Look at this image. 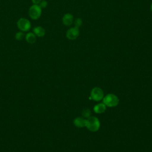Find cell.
<instances>
[{
  "instance_id": "1",
  "label": "cell",
  "mask_w": 152,
  "mask_h": 152,
  "mask_svg": "<svg viewBox=\"0 0 152 152\" xmlns=\"http://www.w3.org/2000/svg\"><path fill=\"white\" fill-rule=\"evenodd\" d=\"M100 121L99 119L95 116H90L86 121V126L90 131H97L100 128Z\"/></svg>"
},
{
  "instance_id": "2",
  "label": "cell",
  "mask_w": 152,
  "mask_h": 152,
  "mask_svg": "<svg viewBox=\"0 0 152 152\" xmlns=\"http://www.w3.org/2000/svg\"><path fill=\"white\" fill-rule=\"evenodd\" d=\"M118 97L114 94H109L103 98V103L107 107H115L119 103Z\"/></svg>"
},
{
  "instance_id": "3",
  "label": "cell",
  "mask_w": 152,
  "mask_h": 152,
  "mask_svg": "<svg viewBox=\"0 0 152 152\" xmlns=\"http://www.w3.org/2000/svg\"><path fill=\"white\" fill-rule=\"evenodd\" d=\"M42 14V8L39 5L33 4L28 10L29 17L33 20H38Z\"/></svg>"
},
{
  "instance_id": "4",
  "label": "cell",
  "mask_w": 152,
  "mask_h": 152,
  "mask_svg": "<svg viewBox=\"0 0 152 152\" xmlns=\"http://www.w3.org/2000/svg\"><path fill=\"white\" fill-rule=\"evenodd\" d=\"M17 26L20 31L23 32H27L31 28L30 21L26 18H20L17 22Z\"/></svg>"
},
{
  "instance_id": "5",
  "label": "cell",
  "mask_w": 152,
  "mask_h": 152,
  "mask_svg": "<svg viewBox=\"0 0 152 152\" xmlns=\"http://www.w3.org/2000/svg\"><path fill=\"white\" fill-rule=\"evenodd\" d=\"M91 98L95 101H100L103 98V91L99 87H94L91 91Z\"/></svg>"
},
{
  "instance_id": "6",
  "label": "cell",
  "mask_w": 152,
  "mask_h": 152,
  "mask_svg": "<svg viewBox=\"0 0 152 152\" xmlns=\"http://www.w3.org/2000/svg\"><path fill=\"white\" fill-rule=\"evenodd\" d=\"M80 34L79 28L74 27L69 28L66 32V37L69 40H75L76 39Z\"/></svg>"
},
{
  "instance_id": "7",
  "label": "cell",
  "mask_w": 152,
  "mask_h": 152,
  "mask_svg": "<svg viewBox=\"0 0 152 152\" xmlns=\"http://www.w3.org/2000/svg\"><path fill=\"white\" fill-rule=\"evenodd\" d=\"M62 21L63 24L66 26H71L74 21V17L70 13H66L62 17Z\"/></svg>"
},
{
  "instance_id": "8",
  "label": "cell",
  "mask_w": 152,
  "mask_h": 152,
  "mask_svg": "<svg viewBox=\"0 0 152 152\" xmlns=\"http://www.w3.org/2000/svg\"><path fill=\"white\" fill-rule=\"evenodd\" d=\"M33 33L36 36V37H42L45 35L46 31L43 27L42 26L34 27L33 29Z\"/></svg>"
},
{
  "instance_id": "9",
  "label": "cell",
  "mask_w": 152,
  "mask_h": 152,
  "mask_svg": "<svg viewBox=\"0 0 152 152\" xmlns=\"http://www.w3.org/2000/svg\"><path fill=\"white\" fill-rule=\"evenodd\" d=\"M26 42L30 44H34L36 42V36L32 32H28L25 35Z\"/></svg>"
},
{
  "instance_id": "10",
  "label": "cell",
  "mask_w": 152,
  "mask_h": 152,
  "mask_svg": "<svg viewBox=\"0 0 152 152\" xmlns=\"http://www.w3.org/2000/svg\"><path fill=\"white\" fill-rule=\"evenodd\" d=\"M86 119L81 118V117H78L75 118L74 120V125L78 128H82L84 126H86Z\"/></svg>"
},
{
  "instance_id": "11",
  "label": "cell",
  "mask_w": 152,
  "mask_h": 152,
  "mask_svg": "<svg viewBox=\"0 0 152 152\" xmlns=\"http://www.w3.org/2000/svg\"><path fill=\"white\" fill-rule=\"evenodd\" d=\"M94 111L96 113H102L106 110V105L104 103H99L94 106Z\"/></svg>"
},
{
  "instance_id": "12",
  "label": "cell",
  "mask_w": 152,
  "mask_h": 152,
  "mask_svg": "<svg viewBox=\"0 0 152 152\" xmlns=\"http://www.w3.org/2000/svg\"><path fill=\"white\" fill-rule=\"evenodd\" d=\"M25 34L24 33L23 31H19L18 32H17L15 34V38L17 40H23L24 38H25Z\"/></svg>"
},
{
  "instance_id": "13",
  "label": "cell",
  "mask_w": 152,
  "mask_h": 152,
  "mask_svg": "<svg viewBox=\"0 0 152 152\" xmlns=\"http://www.w3.org/2000/svg\"><path fill=\"white\" fill-rule=\"evenodd\" d=\"M81 114H82L83 116H84L85 118H89L91 115V111L90 109L85 108L83 110Z\"/></svg>"
},
{
  "instance_id": "14",
  "label": "cell",
  "mask_w": 152,
  "mask_h": 152,
  "mask_svg": "<svg viewBox=\"0 0 152 152\" xmlns=\"http://www.w3.org/2000/svg\"><path fill=\"white\" fill-rule=\"evenodd\" d=\"M82 23H83V21L81 18H78L75 19L74 21L75 27H76L77 28H79L82 25Z\"/></svg>"
},
{
  "instance_id": "15",
  "label": "cell",
  "mask_w": 152,
  "mask_h": 152,
  "mask_svg": "<svg viewBox=\"0 0 152 152\" xmlns=\"http://www.w3.org/2000/svg\"><path fill=\"white\" fill-rule=\"evenodd\" d=\"M39 7L42 9L45 8L48 6V2L46 0H42V1L39 4Z\"/></svg>"
},
{
  "instance_id": "16",
  "label": "cell",
  "mask_w": 152,
  "mask_h": 152,
  "mask_svg": "<svg viewBox=\"0 0 152 152\" xmlns=\"http://www.w3.org/2000/svg\"><path fill=\"white\" fill-rule=\"evenodd\" d=\"M41 1H42V0H31L32 3L33 4H36V5H39Z\"/></svg>"
},
{
  "instance_id": "17",
  "label": "cell",
  "mask_w": 152,
  "mask_h": 152,
  "mask_svg": "<svg viewBox=\"0 0 152 152\" xmlns=\"http://www.w3.org/2000/svg\"><path fill=\"white\" fill-rule=\"evenodd\" d=\"M150 10H151V11H152V3H151V5H150Z\"/></svg>"
}]
</instances>
